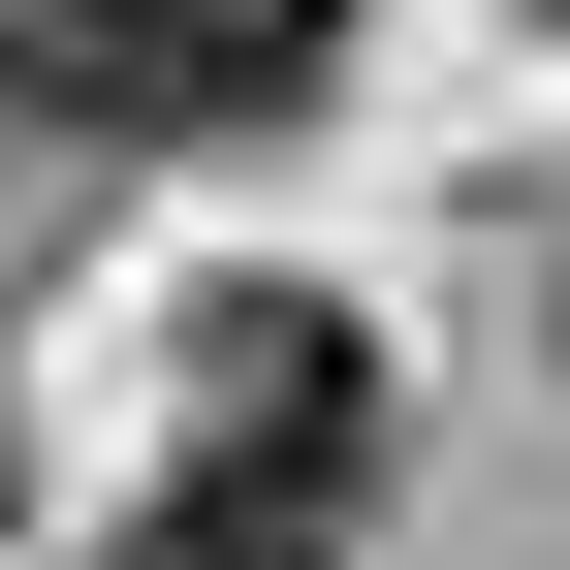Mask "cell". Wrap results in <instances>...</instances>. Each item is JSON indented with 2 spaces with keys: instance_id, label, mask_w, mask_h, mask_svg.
<instances>
[{
  "instance_id": "1",
  "label": "cell",
  "mask_w": 570,
  "mask_h": 570,
  "mask_svg": "<svg viewBox=\"0 0 570 570\" xmlns=\"http://www.w3.org/2000/svg\"><path fill=\"white\" fill-rule=\"evenodd\" d=\"M190 475L348 508V475H381V317H348V285H190Z\"/></svg>"
},
{
  "instance_id": "2",
  "label": "cell",
  "mask_w": 570,
  "mask_h": 570,
  "mask_svg": "<svg viewBox=\"0 0 570 570\" xmlns=\"http://www.w3.org/2000/svg\"><path fill=\"white\" fill-rule=\"evenodd\" d=\"M0 63L63 127H285L348 63V0H0Z\"/></svg>"
},
{
  "instance_id": "3",
  "label": "cell",
  "mask_w": 570,
  "mask_h": 570,
  "mask_svg": "<svg viewBox=\"0 0 570 570\" xmlns=\"http://www.w3.org/2000/svg\"><path fill=\"white\" fill-rule=\"evenodd\" d=\"M127 570H348V508H254V475H190V508L127 539Z\"/></svg>"
},
{
  "instance_id": "4",
  "label": "cell",
  "mask_w": 570,
  "mask_h": 570,
  "mask_svg": "<svg viewBox=\"0 0 570 570\" xmlns=\"http://www.w3.org/2000/svg\"><path fill=\"white\" fill-rule=\"evenodd\" d=\"M539 317H570V254H539Z\"/></svg>"
},
{
  "instance_id": "5",
  "label": "cell",
  "mask_w": 570,
  "mask_h": 570,
  "mask_svg": "<svg viewBox=\"0 0 570 570\" xmlns=\"http://www.w3.org/2000/svg\"><path fill=\"white\" fill-rule=\"evenodd\" d=\"M539 32H570V0H539Z\"/></svg>"
}]
</instances>
